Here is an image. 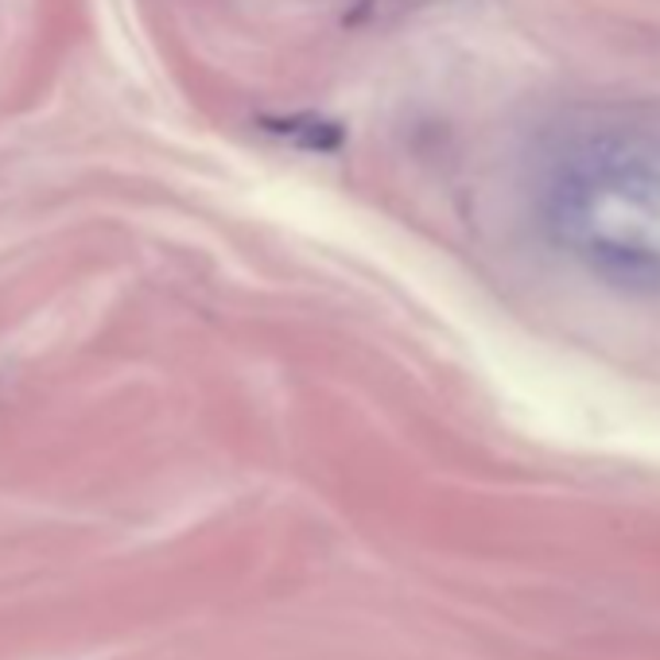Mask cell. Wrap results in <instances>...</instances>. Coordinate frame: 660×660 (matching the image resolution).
<instances>
[]
</instances>
